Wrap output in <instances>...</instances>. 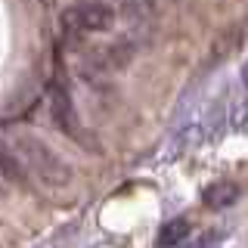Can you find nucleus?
Here are the masks:
<instances>
[{
	"label": "nucleus",
	"mask_w": 248,
	"mask_h": 248,
	"mask_svg": "<svg viewBox=\"0 0 248 248\" xmlns=\"http://www.w3.org/2000/svg\"><path fill=\"white\" fill-rule=\"evenodd\" d=\"M0 158L16 180H34L44 189H68L75 170L46 140L19 121H0Z\"/></svg>",
	"instance_id": "obj_1"
},
{
	"label": "nucleus",
	"mask_w": 248,
	"mask_h": 248,
	"mask_svg": "<svg viewBox=\"0 0 248 248\" xmlns=\"http://www.w3.org/2000/svg\"><path fill=\"white\" fill-rule=\"evenodd\" d=\"M118 13L106 0H78L62 13V37L65 41H87L93 34H103L115 25Z\"/></svg>",
	"instance_id": "obj_2"
},
{
	"label": "nucleus",
	"mask_w": 248,
	"mask_h": 248,
	"mask_svg": "<svg viewBox=\"0 0 248 248\" xmlns=\"http://www.w3.org/2000/svg\"><path fill=\"white\" fill-rule=\"evenodd\" d=\"M50 115H53L56 127L65 137H72V140H81L84 137L81 121H78L75 99H72V93H68V87L62 81H53V87H50Z\"/></svg>",
	"instance_id": "obj_3"
},
{
	"label": "nucleus",
	"mask_w": 248,
	"mask_h": 248,
	"mask_svg": "<svg viewBox=\"0 0 248 248\" xmlns=\"http://www.w3.org/2000/svg\"><path fill=\"white\" fill-rule=\"evenodd\" d=\"M239 199V186L232 180H217L205 189V205L214 208V211H220V208H230L232 202Z\"/></svg>",
	"instance_id": "obj_4"
},
{
	"label": "nucleus",
	"mask_w": 248,
	"mask_h": 248,
	"mask_svg": "<svg viewBox=\"0 0 248 248\" xmlns=\"http://www.w3.org/2000/svg\"><path fill=\"white\" fill-rule=\"evenodd\" d=\"M186 236H189V220L177 217V220H168L165 227L158 230V239H155V245H158V248H177Z\"/></svg>",
	"instance_id": "obj_5"
},
{
	"label": "nucleus",
	"mask_w": 248,
	"mask_h": 248,
	"mask_svg": "<svg viewBox=\"0 0 248 248\" xmlns=\"http://www.w3.org/2000/svg\"><path fill=\"white\" fill-rule=\"evenodd\" d=\"M10 189H13V177H10V170H6L3 158H0V199L10 196Z\"/></svg>",
	"instance_id": "obj_6"
},
{
	"label": "nucleus",
	"mask_w": 248,
	"mask_h": 248,
	"mask_svg": "<svg viewBox=\"0 0 248 248\" xmlns=\"http://www.w3.org/2000/svg\"><path fill=\"white\" fill-rule=\"evenodd\" d=\"M242 84H245V87H248V62H245V65H242Z\"/></svg>",
	"instance_id": "obj_7"
},
{
	"label": "nucleus",
	"mask_w": 248,
	"mask_h": 248,
	"mask_svg": "<svg viewBox=\"0 0 248 248\" xmlns=\"http://www.w3.org/2000/svg\"><path fill=\"white\" fill-rule=\"evenodd\" d=\"M202 248H205V245H202Z\"/></svg>",
	"instance_id": "obj_8"
}]
</instances>
